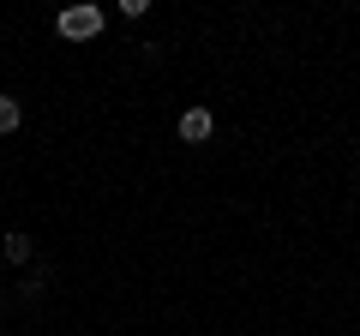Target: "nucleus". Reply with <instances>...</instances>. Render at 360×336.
Segmentation results:
<instances>
[{
  "mask_svg": "<svg viewBox=\"0 0 360 336\" xmlns=\"http://www.w3.org/2000/svg\"><path fill=\"white\" fill-rule=\"evenodd\" d=\"M18 120H25L18 103H13V96H0V132H18Z\"/></svg>",
  "mask_w": 360,
  "mask_h": 336,
  "instance_id": "obj_4",
  "label": "nucleus"
},
{
  "mask_svg": "<svg viewBox=\"0 0 360 336\" xmlns=\"http://www.w3.org/2000/svg\"><path fill=\"white\" fill-rule=\"evenodd\" d=\"M96 30H103V13H96V6H66L60 13V37L66 42H90Z\"/></svg>",
  "mask_w": 360,
  "mask_h": 336,
  "instance_id": "obj_1",
  "label": "nucleus"
},
{
  "mask_svg": "<svg viewBox=\"0 0 360 336\" xmlns=\"http://www.w3.org/2000/svg\"><path fill=\"white\" fill-rule=\"evenodd\" d=\"M210 127H217V120H210V108H186V115H180V138H186V144H205Z\"/></svg>",
  "mask_w": 360,
  "mask_h": 336,
  "instance_id": "obj_2",
  "label": "nucleus"
},
{
  "mask_svg": "<svg viewBox=\"0 0 360 336\" xmlns=\"http://www.w3.org/2000/svg\"><path fill=\"white\" fill-rule=\"evenodd\" d=\"M30 252H37L30 234H6V259H13V264H30Z\"/></svg>",
  "mask_w": 360,
  "mask_h": 336,
  "instance_id": "obj_3",
  "label": "nucleus"
}]
</instances>
